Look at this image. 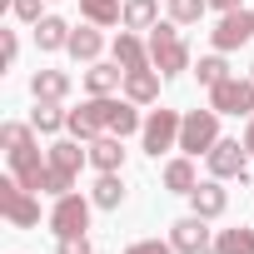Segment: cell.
<instances>
[{
    "label": "cell",
    "instance_id": "cell-1",
    "mask_svg": "<svg viewBox=\"0 0 254 254\" xmlns=\"http://www.w3.org/2000/svg\"><path fill=\"white\" fill-rule=\"evenodd\" d=\"M150 65H155L165 80L190 70V45L180 40V25H175V20H160V25L150 30Z\"/></svg>",
    "mask_w": 254,
    "mask_h": 254
},
{
    "label": "cell",
    "instance_id": "cell-2",
    "mask_svg": "<svg viewBox=\"0 0 254 254\" xmlns=\"http://www.w3.org/2000/svg\"><path fill=\"white\" fill-rule=\"evenodd\" d=\"M219 145V110H190L180 125V155H209Z\"/></svg>",
    "mask_w": 254,
    "mask_h": 254
},
{
    "label": "cell",
    "instance_id": "cell-3",
    "mask_svg": "<svg viewBox=\"0 0 254 254\" xmlns=\"http://www.w3.org/2000/svg\"><path fill=\"white\" fill-rule=\"evenodd\" d=\"M0 214H5L15 229H35V224H40V199H35V190H25L15 175L0 180Z\"/></svg>",
    "mask_w": 254,
    "mask_h": 254
},
{
    "label": "cell",
    "instance_id": "cell-4",
    "mask_svg": "<svg viewBox=\"0 0 254 254\" xmlns=\"http://www.w3.org/2000/svg\"><path fill=\"white\" fill-rule=\"evenodd\" d=\"M180 125H185V115L180 110H150V120H145V130H140V140H145V155H165V150H180Z\"/></svg>",
    "mask_w": 254,
    "mask_h": 254
},
{
    "label": "cell",
    "instance_id": "cell-5",
    "mask_svg": "<svg viewBox=\"0 0 254 254\" xmlns=\"http://www.w3.org/2000/svg\"><path fill=\"white\" fill-rule=\"evenodd\" d=\"M90 209H95V199L90 194H60L55 199V209H50V229H55V239L60 234H85L90 229Z\"/></svg>",
    "mask_w": 254,
    "mask_h": 254
},
{
    "label": "cell",
    "instance_id": "cell-6",
    "mask_svg": "<svg viewBox=\"0 0 254 254\" xmlns=\"http://www.w3.org/2000/svg\"><path fill=\"white\" fill-rule=\"evenodd\" d=\"M254 40V10H224L219 15V25L209 30V45L219 50V55H229V50H239V45H249Z\"/></svg>",
    "mask_w": 254,
    "mask_h": 254
},
{
    "label": "cell",
    "instance_id": "cell-7",
    "mask_svg": "<svg viewBox=\"0 0 254 254\" xmlns=\"http://www.w3.org/2000/svg\"><path fill=\"white\" fill-rule=\"evenodd\" d=\"M170 244H175V254H214L209 219H199V214L190 209L185 219H175V224H170Z\"/></svg>",
    "mask_w": 254,
    "mask_h": 254
},
{
    "label": "cell",
    "instance_id": "cell-8",
    "mask_svg": "<svg viewBox=\"0 0 254 254\" xmlns=\"http://www.w3.org/2000/svg\"><path fill=\"white\" fill-rule=\"evenodd\" d=\"M209 110H219V115H244V120H249V115H254V80H249V75H244V80L229 75L224 85L209 90Z\"/></svg>",
    "mask_w": 254,
    "mask_h": 254
},
{
    "label": "cell",
    "instance_id": "cell-9",
    "mask_svg": "<svg viewBox=\"0 0 254 254\" xmlns=\"http://www.w3.org/2000/svg\"><path fill=\"white\" fill-rule=\"evenodd\" d=\"M244 160H249L244 140H219V145L204 155V165H209L214 180H244Z\"/></svg>",
    "mask_w": 254,
    "mask_h": 254
},
{
    "label": "cell",
    "instance_id": "cell-10",
    "mask_svg": "<svg viewBox=\"0 0 254 254\" xmlns=\"http://www.w3.org/2000/svg\"><path fill=\"white\" fill-rule=\"evenodd\" d=\"M190 209L199 214V219H219L224 209H229V190H224V180H199L194 185V194H190Z\"/></svg>",
    "mask_w": 254,
    "mask_h": 254
},
{
    "label": "cell",
    "instance_id": "cell-11",
    "mask_svg": "<svg viewBox=\"0 0 254 254\" xmlns=\"http://www.w3.org/2000/svg\"><path fill=\"white\" fill-rule=\"evenodd\" d=\"M5 160H10V175H15L25 190H35V194H40V180H45L50 160H40V150H35V145H25V150H10Z\"/></svg>",
    "mask_w": 254,
    "mask_h": 254
},
{
    "label": "cell",
    "instance_id": "cell-12",
    "mask_svg": "<svg viewBox=\"0 0 254 254\" xmlns=\"http://www.w3.org/2000/svg\"><path fill=\"white\" fill-rule=\"evenodd\" d=\"M160 70L145 65V70H125V100H135V105H155L160 100Z\"/></svg>",
    "mask_w": 254,
    "mask_h": 254
},
{
    "label": "cell",
    "instance_id": "cell-13",
    "mask_svg": "<svg viewBox=\"0 0 254 254\" xmlns=\"http://www.w3.org/2000/svg\"><path fill=\"white\" fill-rule=\"evenodd\" d=\"M85 90H90V95H115V90H125V65H120V60H95V65L85 70Z\"/></svg>",
    "mask_w": 254,
    "mask_h": 254
},
{
    "label": "cell",
    "instance_id": "cell-14",
    "mask_svg": "<svg viewBox=\"0 0 254 254\" xmlns=\"http://www.w3.org/2000/svg\"><path fill=\"white\" fill-rule=\"evenodd\" d=\"M90 165L100 170V175H115V170H125V140L120 135H100V140H90Z\"/></svg>",
    "mask_w": 254,
    "mask_h": 254
},
{
    "label": "cell",
    "instance_id": "cell-15",
    "mask_svg": "<svg viewBox=\"0 0 254 254\" xmlns=\"http://www.w3.org/2000/svg\"><path fill=\"white\" fill-rule=\"evenodd\" d=\"M160 180H165L170 194H194V185H199V175H194V155H175V160H165Z\"/></svg>",
    "mask_w": 254,
    "mask_h": 254
},
{
    "label": "cell",
    "instance_id": "cell-16",
    "mask_svg": "<svg viewBox=\"0 0 254 254\" xmlns=\"http://www.w3.org/2000/svg\"><path fill=\"white\" fill-rule=\"evenodd\" d=\"M65 50H70L80 65H95V60H100V50H105V35H100V25H90V20H85V25H75Z\"/></svg>",
    "mask_w": 254,
    "mask_h": 254
},
{
    "label": "cell",
    "instance_id": "cell-17",
    "mask_svg": "<svg viewBox=\"0 0 254 254\" xmlns=\"http://www.w3.org/2000/svg\"><path fill=\"white\" fill-rule=\"evenodd\" d=\"M45 160H50L55 170H70V175H80V165H90V145L70 135V140H55V145L45 150Z\"/></svg>",
    "mask_w": 254,
    "mask_h": 254
},
{
    "label": "cell",
    "instance_id": "cell-18",
    "mask_svg": "<svg viewBox=\"0 0 254 254\" xmlns=\"http://www.w3.org/2000/svg\"><path fill=\"white\" fill-rule=\"evenodd\" d=\"M140 130H145L140 105H135V100H110V135L130 140V135H140Z\"/></svg>",
    "mask_w": 254,
    "mask_h": 254
},
{
    "label": "cell",
    "instance_id": "cell-19",
    "mask_svg": "<svg viewBox=\"0 0 254 254\" xmlns=\"http://www.w3.org/2000/svg\"><path fill=\"white\" fill-rule=\"evenodd\" d=\"M30 95H35V100H55V105H65V95H70V75H65V70H35V75H30Z\"/></svg>",
    "mask_w": 254,
    "mask_h": 254
},
{
    "label": "cell",
    "instance_id": "cell-20",
    "mask_svg": "<svg viewBox=\"0 0 254 254\" xmlns=\"http://www.w3.org/2000/svg\"><path fill=\"white\" fill-rule=\"evenodd\" d=\"M115 60H120L125 70H145V65H150V45H140L135 30H120V35H115Z\"/></svg>",
    "mask_w": 254,
    "mask_h": 254
},
{
    "label": "cell",
    "instance_id": "cell-21",
    "mask_svg": "<svg viewBox=\"0 0 254 254\" xmlns=\"http://www.w3.org/2000/svg\"><path fill=\"white\" fill-rule=\"evenodd\" d=\"M30 30H35V45H40V50H65V45H70V30H75V25H65L60 15H45V20H35Z\"/></svg>",
    "mask_w": 254,
    "mask_h": 254
},
{
    "label": "cell",
    "instance_id": "cell-22",
    "mask_svg": "<svg viewBox=\"0 0 254 254\" xmlns=\"http://www.w3.org/2000/svg\"><path fill=\"white\" fill-rule=\"evenodd\" d=\"M125 30H155L160 25V0H125Z\"/></svg>",
    "mask_w": 254,
    "mask_h": 254
},
{
    "label": "cell",
    "instance_id": "cell-23",
    "mask_svg": "<svg viewBox=\"0 0 254 254\" xmlns=\"http://www.w3.org/2000/svg\"><path fill=\"white\" fill-rule=\"evenodd\" d=\"M90 199H95V209H120V204H125V180H120V170H115V175H100L95 190H90Z\"/></svg>",
    "mask_w": 254,
    "mask_h": 254
},
{
    "label": "cell",
    "instance_id": "cell-24",
    "mask_svg": "<svg viewBox=\"0 0 254 254\" xmlns=\"http://www.w3.org/2000/svg\"><path fill=\"white\" fill-rule=\"evenodd\" d=\"M80 15L105 30V25H120L125 20V5H120V0H80Z\"/></svg>",
    "mask_w": 254,
    "mask_h": 254
},
{
    "label": "cell",
    "instance_id": "cell-25",
    "mask_svg": "<svg viewBox=\"0 0 254 254\" xmlns=\"http://www.w3.org/2000/svg\"><path fill=\"white\" fill-rule=\"evenodd\" d=\"M65 120H70V110H60L55 100H35V115H30V125L40 135H55V130H65Z\"/></svg>",
    "mask_w": 254,
    "mask_h": 254
},
{
    "label": "cell",
    "instance_id": "cell-26",
    "mask_svg": "<svg viewBox=\"0 0 254 254\" xmlns=\"http://www.w3.org/2000/svg\"><path fill=\"white\" fill-rule=\"evenodd\" d=\"M214 254H254V229H219L214 234Z\"/></svg>",
    "mask_w": 254,
    "mask_h": 254
},
{
    "label": "cell",
    "instance_id": "cell-27",
    "mask_svg": "<svg viewBox=\"0 0 254 254\" xmlns=\"http://www.w3.org/2000/svg\"><path fill=\"white\" fill-rule=\"evenodd\" d=\"M194 75H199V85H204V90H214V85H224V80H229V60H224L219 50H214V55H199Z\"/></svg>",
    "mask_w": 254,
    "mask_h": 254
},
{
    "label": "cell",
    "instance_id": "cell-28",
    "mask_svg": "<svg viewBox=\"0 0 254 254\" xmlns=\"http://www.w3.org/2000/svg\"><path fill=\"white\" fill-rule=\"evenodd\" d=\"M0 145H5V155H10V150H25V145H35V125L5 120V125H0Z\"/></svg>",
    "mask_w": 254,
    "mask_h": 254
},
{
    "label": "cell",
    "instance_id": "cell-29",
    "mask_svg": "<svg viewBox=\"0 0 254 254\" xmlns=\"http://www.w3.org/2000/svg\"><path fill=\"white\" fill-rule=\"evenodd\" d=\"M209 10V0H170V20L175 25H199Z\"/></svg>",
    "mask_w": 254,
    "mask_h": 254
},
{
    "label": "cell",
    "instance_id": "cell-30",
    "mask_svg": "<svg viewBox=\"0 0 254 254\" xmlns=\"http://www.w3.org/2000/svg\"><path fill=\"white\" fill-rule=\"evenodd\" d=\"M70 190H75V175H70V170H55V165H50V170H45V180H40V194L60 199V194H70Z\"/></svg>",
    "mask_w": 254,
    "mask_h": 254
},
{
    "label": "cell",
    "instance_id": "cell-31",
    "mask_svg": "<svg viewBox=\"0 0 254 254\" xmlns=\"http://www.w3.org/2000/svg\"><path fill=\"white\" fill-rule=\"evenodd\" d=\"M10 15H15L20 25H35V20H45V10H40V0H10Z\"/></svg>",
    "mask_w": 254,
    "mask_h": 254
},
{
    "label": "cell",
    "instance_id": "cell-32",
    "mask_svg": "<svg viewBox=\"0 0 254 254\" xmlns=\"http://www.w3.org/2000/svg\"><path fill=\"white\" fill-rule=\"evenodd\" d=\"M125 254H175V244L170 239H135Z\"/></svg>",
    "mask_w": 254,
    "mask_h": 254
},
{
    "label": "cell",
    "instance_id": "cell-33",
    "mask_svg": "<svg viewBox=\"0 0 254 254\" xmlns=\"http://www.w3.org/2000/svg\"><path fill=\"white\" fill-rule=\"evenodd\" d=\"M15 55H20V35L0 30V65H15Z\"/></svg>",
    "mask_w": 254,
    "mask_h": 254
},
{
    "label": "cell",
    "instance_id": "cell-34",
    "mask_svg": "<svg viewBox=\"0 0 254 254\" xmlns=\"http://www.w3.org/2000/svg\"><path fill=\"white\" fill-rule=\"evenodd\" d=\"M55 254H90V239H85V234H60Z\"/></svg>",
    "mask_w": 254,
    "mask_h": 254
},
{
    "label": "cell",
    "instance_id": "cell-35",
    "mask_svg": "<svg viewBox=\"0 0 254 254\" xmlns=\"http://www.w3.org/2000/svg\"><path fill=\"white\" fill-rule=\"evenodd\" d=\"M244 0H209V10H239Z\"/></svg>",
    "mask_w": 254,
    "mask_h": 254
},
{
    "label": "cell",
    "instance_id": "cell-36",
    "mask_svg": "<svg viewBox=\"0 0 254 254\" xmlns=\"http://www.w3.org/2000/svg\"><path fill=\"white\" fill-rule=\"evenodd\" d=\"M244 150L254 155V115H249V125H244Z\"/></svg>",
    "mask_w": 254,
    "mask_h": 254
},
{
    "label": "cell",
    "instance_id": "cell-37",
    "mask_svg": "<svg viewBox=\"0 0 254 254\" xmlns=\"http://www.w3.org/2000/svg\"><path fill=\"white\" fill-rule=\"evenodd\" d=\"M249 80H254V65H249Z\"/></svg>",
    "mask_w": 254,
    "mask_h": 254
}]
</instances>
